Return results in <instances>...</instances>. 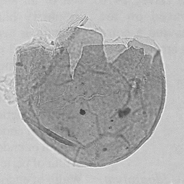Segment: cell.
Listing matches in <instances>:
<instances>
[{
	"label": "cell",
	"instance_id": "obj_2",
	"mask_svg": "<svg viewBox=\"0 0 184 184\" xmlns=\"http://www.w3.org/2000/svg\"><path fill=\"white\" fill-rule=\"evenodd\" d=\"M126 49L123 45H106L104 46L107 59L109 61L113 60L118 57Z\"/></svg>",
	"mask_w": 184,
	"mask_h": 184
},
{
	"label": "cell",
	"instance_id": "obj_1",
	"mask_svg": "<svg viewBox=\"0 0 184 184\" xmlns=\"http://www.w3.org/2000/svg\"><path fill=\"white\" fill-rule=\"evenodd\" d=\"M69 51L73 66L78 62L84 47L102 45V35L93 30L78 28H74L69 38Z\"/></svg>",
	"mask_w": 184,
	"mask_h": 184
}]
</instances>
